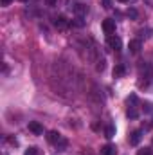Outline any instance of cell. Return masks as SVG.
Masks as SVG:
<instances>
[{
  "instance_id": "8fae6325",
  "label": "cell",
  "mask_w": 153,
  "mask_h": 155,
  "mask_svg": "<svg viewBox=\"0 0 153 155\" xmlns=\"http://www.w3.org/2000/svg\"><path fill=\"white\" fill-rule=\"evenodd\" d=\"M126 116L130 117V119H137V117H139V112H137V108H135V107H130V108H128V112H126Z\"/></svg>"
},
{
  "instance_id": "44dd1931",
  "label": "cell",
  "mask_w": 153,
  "mask_h": 155,
  "mask_svg": "<svg viewBox=\"0 0 153 155\" xmlns=\"http://www.w3.org/2000/svg\"><path fill=\"white\" fill-rule=\"evenodd\" d=\"M11 2H13V0H0V4H2V5H9Z\"/></svg>"
},
{
  "instance_id": "d6986e66",
  "label": "cell",
  "mask_w": 153,
  "mask_h": 155,
  "mask_svg": "<svg viewBox=\"0 0 153 155\" xmlns=\"http://www.w3.org/2000/svg\"><path fill=\"white\" fill-rule=\"evenodd\" d=\"M137 155H151V150L150 148H144V150H139V153Z\"/></svg>"
},
{
  "instance_id": "6da1fadb",
  "label": "cell",
  "mask_w": 153,
  "mask_h": 155,
  "mask_svg": "<svg viewBox=\"0 0 153 155\" xmlns=\"http://www.w3.org/2000/svg\"><path fill=\"white\" fill-rule=\"evenodd\" d=\"M103 31H105L108 36H112V35L115 33V22L114 20H110V18L103 20Z\"/></svg>"
},
{
  "instance_id": "52a82bcc",
  "label": "cell",
  "mask_w": 153,
  "mask_h": 155,
  "mask_svg": "<svg viewBox=\"0 0 153 155\" xmlns=\"http://www.w3.org/2000/svg\"><path fill=\"white\" fill-rule=\"evenodd\" d=\"M101 153L103 155H115L117 153V148H115L114 144H105V146L101 148Z\"/></svg>"
},
{
  "instance_id": "2e32d148",
  "label": "cell",
  "mask_w": 153,
  "mask_h": 155,
  "mask_svg": "<svg viewBox=\"0 0 153 155\" xmlns=\"http://www.w3.org/2000/svg\"><path fill=\"white\" fill-rule=\"evenodd\" d=\"M126 101H128V105H132V107H133V105L137 103V96H135V94H132V96H130Z\"/></svg>"
},
{
  "instance_id": "8992f818",
  "label": "cell",
  "mask_w": 153,
  "mask_h": 155,
  "mask_svg": "<svg viewBox=\"0 0 153 155\" xmlns=\"http://www.w3.org/2000/svg\"><path fill=\"white\" fill-rule=\"evenodd\" d=\"M54 25L60 27V29H67V27H69V20H67L65 16H58V18L54 20Z\"/></svg>"
},
{
  "instance_id": "9c48e42d",
  "label": "cell",
  "mask_w": 153,
  "mask_h": 155,
  "mask_svg": "<svg viewBox=\"0 0 153 155\" xmlns=\"http://www.w3.org/2000/svg\"><path fill=\"white\" fill-rule=\"evenodd\" d=\"M128 47H130V51H132L133 54H137V52L141 51V40H132Z\"/></svg>"
},
{
  "instance_id": "30bf717a",
  "label": "cell",
  "mask_w": 153,
  "mask_h": 155,
  "mask_svg": "<svg viewBox=\"0 0 153 155\" xmlns=\"http://www.w3.org/2000/svg\"><path fill=\"white\" fill-rule=\"evenodd\" d=\"M124 72H126L124 65H115V69H114V78H122V76H124Z\"/></svg>"
},
{
  "instance_id": "603a6c76",
  "label": "cell",
  "mask_w": 153,
  "mask_h": 155,
  "mask_svg": "<svg viewBox=\"0 0 153 155\" xmlns=\"http://www.w3.org/2000/svg\"><path fill=\"white\" fill-rule=\"evenodd\" d=\"M119 2H128V0H119Z\"/></svg>"
},
{
  "instance_id": "ffe728a7",
  "label": "cell",
  "mask_w": 153,
  "mask_h": 155,
  "mask_svg": "<svg viewBox=\"0 0 153 155\" xmlns=\"http://www.w3.org/2000/svg\"><path fill=\"white\" fill-rule=\"evenodd\" d=\"M103 7L105 9H110L112 7V0H103Z\"/></svg>"
},
{
  "instance_id": "7402d4cb",
  "label": "cell",
  "mask_w": 153,
  "mask_h": 155,
  "mask_svg": "<svg viewBox=\"0 0 153 155\" xmlns=\"http://www.w3.org/2000/svg\"><path fill=\"white\" fill-rule=\"evenodd\" d=\"M45 2H47L49 5H54V4H56V0H45Z\"/></svg>"
},
{
  "instance_id": "277c9868",
  "label": "cell",
  "mask_w": 153,
  "mask_h": 155,
  "mask_svg": "<svg viewBox=\"0 0 153 155\" xmlns=\"http://www.w3.org/2000/svg\"><path fill=\"white\" fill-rule=\"evenodd\" d=\"M108 45L112 47V49H115V51H121V47H122V41H121V38L119 36H108Z\"/></svg>"
},
{
  "instance_id": "ac0fdd59",
  "label": "cell",
  "mask_w": 153,
  "mask_h": 155,
  "mask_svg": "<svg viewBox=\"0 0 153 155\" xmlns=\"http://www.w3.org/2000/svg\"><path fill=\"white\" fill-rule=\"evenodd\" d=\"M96 69H97L99 72H103V71H105V60H101V61H97V65H96Z\"/></svg>"
},
{
  "instance_id": "3957f363",
  "label": "cell",
  "mask_w": 153,
  "mask_h": 155,
  "mask_svg": "<svg viewBox=\"0 0 153 155\" xmlns=\"http://www.w3.org/2000/svg\"><path fill=\"white\" fill-rule=\"evenodd\" d=\"M141 139H142V130H135V132H132V135H130V144H132V146H137V144L141 143Z\"/></svg>"
},
{
  "instance_id": "9a60e30c",
  "label": "cell",
  "mask_w": 153,
  "mask_h": 155,
  "mask_svg": "<svg viewBox=\"0 0 153 155\" xmlns=\"http://www.w3.org/2000/svg\"><path fill=\"white\" fill-rule=\"evenodd\" d=\"M128 16H130L132 20H135V18H137V9H133V7H130V9H128Z\"/></svg>"
},
{
  "instance_id": "e0dca14e",
  "label": "cell",
  "mask_w": 153,
  "mask_h": 155,
  "mask_svg": "<svg viewBox=\"0 0 153 155\" xmlns=\"http://www.w3.org/2000/svg\"><path fill=\"white\" fill-rule=\"evenodd\" d=\"M144 112H146V114H151L153 112V105L151 103H144Z\"/></svg>"
},
{
  "instance_id": "5bb4252c",
  "label": "cell",
  "mask_w": 153,
  "mask_h": 155,
  "mask_svg": "<svg viewBox=\"0 0 153 155\" xmlns=\"http://www.w3.org/2000/svg\"><path fill=\"white\" fill-rule=\"evenodd\" d=\"M24 155H38V148L31 146V148H27V150H25V153H24Z\"/></svg>"
},
{
  "instance_id": "7a4b0ae2",
  "label": "cell",
  "mask_w": 153,
  "mask_h": 155,
  "mask_svg": "<svg viewBox=\"0 0 153 155\" xmlns=\"http://www.w3.org/2000/svg\"><path fill=\"white\" fill-rule=\"evenodd\" d=\"M69 5H70V9L76 13L77 16H85V15L88 13V7L83 5V4H69Z\"/></svg>"
},
{
  "instance_id": "4fadbf2b",
  "label": "cell",
  "mask_w": 153,
  "mask_h": 155,
  "mask_svg": "<svg viewBox=\"0 0 153 155\" xmlns=\"http://www.w3.org/2000/svg\"><path fill=\"white\" fill-rule=\"evenodd\" d=\"M105 134H106V135H105L106 139H112V137H114V135H115V128H114V126H108Z\"/></svg>"
},
{
  "instance_id": "5b68a950",
  "label": "cell",
  "mask_w": 153,
  "mask_h": 155,
  "mask_svg": "<svg viewBox=\"0 0 153 155\" xmlns=\"http://www.w3.org/2000/svg\"><path fill=\"white\" fill-rule=\"evenodd\" d=\"M29 130H31L34 135H41V134H43V126H41L40 123H36V121H31V123H29Z\"/></svg>"
},
{
  "instance_id": "cb8c5ba5",
  "label": "cell",
  "mask_w": 153,
  "mask_h": 155,
  "mask_svg": "<svg viewBox=\"0 0 153 155\" xmlns=\"http://www.w3.org/2000/svg\"><path fill=\"white\" fill-rule=\"evenodd\" d=\"M24 2H25V0H24Z\"/></svg>"
},
{
  "instance_id": "7c38bea8",
  "label": "cell",
  "mask_w": 153,
  "mask_h": 155,
  "mask_svg": "<svg viewBox=\"0 0 153 155\" xmlns=\"http://www.w3.org/2000/svg\"><path fill=\"white\" fill-rule=\"evenodd\" d=\"M56 148H58L60 152H63V150L67 148V139H63V137H61V139H60V141L56 143Z\"/></svg>"
},
{
  "instance_id": "ba28073f",
  "label": "cell",
  "mask_w": 153,
  "mask_h": 155,
  "mask_svg": "<svg viewBox=\"0 0 153 155\" xmlns=\"http://www.w3.org/2000/svg\"><path fill=\"white\" fill-rule=\"evenodd\" d=\"M47 139H49V143L56 144V143H58V141L61 139V135H60V134H58L56 130H52V132H49V134H47Z\"/></svg>"
}]
</instances>
